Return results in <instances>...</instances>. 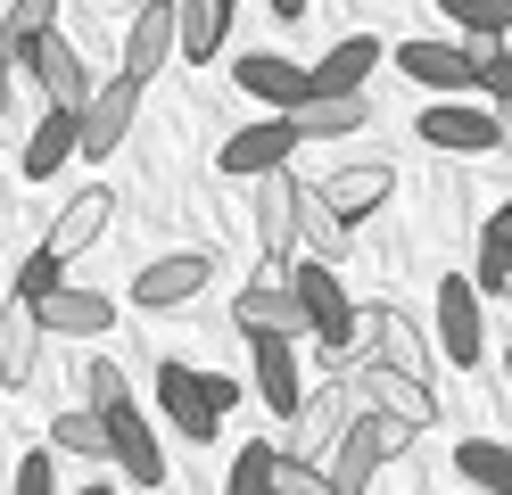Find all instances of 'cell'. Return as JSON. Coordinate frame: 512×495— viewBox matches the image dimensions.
Here are the masks:
<instances>
[{
  "label": "cell",
  "instance_id": "83f0119b",
  "mask_svg": "<svg viewBox=\"0 0 512 495\" xmlns=\"http://www.w3.org/2000/svg\"><path fill=\"white\" fill-rule=\"evenodd\" d=\"M50 454L58 462H108V429H100V413L91 405H67L50 421Z\"/></svg>",
  "mask_w": 512,
  "mask_h": 495
},
{
  "label": "cell",
  "instance_id": "ba28073f",
  "mask_svg": "<svg viewBox=\"0 0 512 495\" xmlns=\"http://www.w3.org/2000/svg\"><path fill=\"white\" fill-rule=\"evenodd\" d=\"M290 297H298V314H306V330L323 347H339L347 339V314H356V297H347V281H339V264H290Z\"/></svg>",
  "mask_w": 512,
  "mask_h": 495
},
{
  "label": "cell",
  "instance_id": "2e32d148",
  "mask_svg": "<svg viewBox=\"0 0 512 495\" xmlns=\"http://www.w3.org/2000/svg\"><path fill=\"white\" fill-rule=\"evenodd\" d=\"M314 190H323V207H331L339 223H364L380 198L397 190V165H389V157H356V165H339V174L314 182Z\"/></svg>",
  "mask_w": 512,
  "mask_h": 495
},
{
  "label": "cell",
  "instance_id": "6da1fadb",
  "mask_svg": "<svg viewBox=\"0 0 512 495\" xmlns=\"http://www.w3.org/2000/svg\"><path fill=\"white\" fill-rule=\"evenodd\" d=\"M405 446H413V429H405L397 413L356 405V413H347V429L331 438V454H323V479H331V495H364V487L380 479V462H397Z\"/></svg>",
  "mask_w": 512,
  "mask_h": 495
},
{
  "label": "cell",
  "instance_id": "7c38bea8",
  "mask_svg": "<svg viewBox=\"0 0 512 495\" xmlns=\"http://www.w3.org/2000/svg\"><path fill=\"white\" fill-rule=\"evenodd\" d=\"M256 240H265V264H273V273L298 256V174H290V165L256 174Z\"/></svg>",
  "mask_w": 512,
  "mask_h": 495
},
{
  "label": "cell",
  "instance_id": "603a6c76",
  "mask_svg": "<svg viewBox=\"0 0 512 495\" xmlns=\"http://www.w3.org/2000/svg\"><path fill=\"white\" fill-rule=\"evenodd\" d=\"M248 355H256V396H265L273 413H290L298 396H306V380H298V347L265 330V339H248Z\"/></svg>",
  "mask_w": 512,
  "mask_h": 495
},
{
  "label": "cell",
  "instance_id": "7402d4cb",
  "mask_svg": "<svg viewBox=\"0 0 512 495\" xmlns=\"http://www.w3.org/2000/svg\"><path fill=\"white\" fill-rule=\"evenodd\" d=\"M42 339L50 330L34 322V297H9V306H0V380H34Z\"/></svg>",
  "mask_w": 512,
  "mask_h": 495
},
{
  "label": "cell",
  "instance_id": "ac0fdd59",
  "mask_svg": "<svg viewBox=\"0 0 512 495\" xmlns=\"http://www.w3.org/2000/svg\"><path fill=\"white\" fill-rule=\"evenodd\" d=\"M166 58H174V0H141L133 25H124V75L149 83Z\"/></svg>",
  "mask_w": 512,
  "mask_h": 495
},
{
  "label": "cell",
  "instance_id": "d4e9b609",
  "mask_svg": "<svg viewBox=\"0 0 512 495\" xmlns=\"http://www.w3.org/2000/svg\"><path fill=\"white\" fill-rule=\"evenodd\" d=\"M232 75H240V91H256V99H273L281 116H290L298 99H306V66H290V58H273V50H248V58L232 66Z\"/></svg>",
  "mask_w": 512,
  "mask_h": 495
},
{
  "label": "cell",
  "instance_id": "7a4b0ae2",
  "mask_svg": "<svg viewBox=\"0 0 512 495\" xmlns=\"http://www.w3.org/2000/svg\"><path fill=\"white\" fill-rule=\"evenodd\" d=\"M331 363H380V372L430 380V339L413 330L405 306H356V314H347V339L331 347Z\"/></svg>",
  "mask_w": 512,
  "mask_h": 495
},
{
  "label": "cell",
  "instance_id": "836d02e7",
  "mask_svg": "<svg viewBox=\"0 0 512 495\" xmlns=\"http://www.w3.org/2000/svg\"><path fill=\"white\" fill-rule=\"evenodd\" d=\"M265 471H273V446L256 438V446L232 454V471H223V495H265Z\"/></svg>",
  "mask_w": 512,
  "mask_h": 495
},
{
  "label": "cell",
  "instance_id": "4316f807",
  "mask_svg": "<svg viewBox=\"0 0 512 495\" xmlns=\"http://www.w3.org/2000/svg\"><path fill=\"white\" fill-rule=\"evenodd\" d=\"M347 231H356V223H339L323 207V190L298 182V248H314V264H347Z\"/></svg>",
  "mask_w": 512,
  "mask_h": 495
},
{
  "label": "cell",
  "instance_id": "cb8c5ba5",
  "mask_svg": "<svg viewBox=\"0 0 512 495\" xmlns=\"http://www.w3.org/2000/svg\"><path fill=\"white\" fill-rule=\"evenodd\" d=\"M232 9L240 0H174V50L182 58H215L223 33H232Z\"/></svg>",
  "mask_w": 512,
  "mask_h": 495
},
{
  "label": "cell",
  "instance_id": "5bb4252c",
  "mask_svg": "<svg viewBox=\"0 0 512 495\" xmlns=\"http://www.w3.org/2000/svg\"><path fill=\"white\" fill-rule=\"evenodd\" d=\"M397 66H405L422 91H446V99H455V91H479V42H405Z\"/></svg>",
  "mask_w": 512,
  "mask_h": 495
},
{
  "label": "cell",
  "instance_id": "30bf717a",
  "mask_svg": "<svg viewBox=\"0 0 512 495\" xmlns=\"http://www.w3.org/2000/svg\"><path fill=\"white\" fill-rule=\"evenodd\" d=\"M438 355L455 363V372H479V355H488V330H479V289L463 273L438 281Z\"/></svg>",
  "mask_w": 512,
  "mask_h": 495
},
{
  "label": "cell",
  "instance_id": "8992f818",
  "mask_svg": "<svg viewBox=\"0 0 512 495\" xmlns=\"http://www.w3.org/2000/svg\"><path fill=\"white\" fill-rule=\"evenodd\" d=\"M422 132L430 149H446V157H496L504 149V116L496 108H471V99H438V108H422Z\"/></svg>",
  "mask_w": 512,
  "mask_h": 495
},
{
  "label": "cell",
  "instance_id": "e575fe53",
  "mask_svg": "<svg viewBox=\"0 0 512 495\" xmlns=\"http://www.w3.org/2000/svg\"><path fill=\"white\" fill-rule=\"evenodd\" d=\"M58 281H67V256H50V248H34V256L17 264V289H9V297H50Z\"/></svg>",
  "mask_w": 512,
  "mask_h": 495
},
{
  "label": "cell",
  "instance_id": "44dd1931",
  "mask_svg": "<svg viewBox=\"0 0 512 495\" xmlns=\"http://www.w3.org/2000/svg\"><path fill=\"white\" fill-rule=\"evenodd\" d=\"M364 116H372L364 91H314V99L290 108V132H298V141H339V132H356Z\"/></svg>",
  "mask_w": 512,
  "mask_h": 495
},
{
  "label": "cell",
  "instance_id": "d6a6232c",
  "mask_svg": "<svg viewBox=\"0 0 512 495\" xmlns=\"http://www.w3.org/2000/svg\"><path fill=\"white\" fill-rule=\"evenodd\" d=\"M83 405H91V413H116V405H133V388H124V372H116L108 355H91V363H83Z\"/></svg>",
  "mask_w": 512,
  "mask_h": 495
},
{
  "label": "cell",
  "instance_id": "8d00e7d4",
  "mask_svg": "<svg viewBox=\"0 0 512 495\" xmlns=\"http://www.w3.org/2000/svg\"><path fill=\"white\" fill-rule=\"evenodd\" d=\"M265 9H273L281 25H290V17H306V0H265Z\"/></svg>",
  "mask_w": 512,
  "mask_h": 495
},
{
  "label": "cell",
  "instance_id": "d590c367",
  "mask_svg": "<svg viewBox=\"0 0 512 495\" xmlns=\"http://www.w3.org/2000/svg\"><path fill=\"white\" fill-rule=\"evenodd\" d=\"M9 495H58V454H50V446H42V454H17Z\"/></svg>",
  "mask_w": 512,
  "mask_h": 495
},
{
  "label": "cell",
  "instance_id": "60d3db41",
  "mask_svg": "<svg viewBox=\"0 0 512 495\" xmlns=\"http://www.w3.org/2000/svg\"><path fill=\"white\" fill-rule=\"evenodd\" d=\"M124 9H141V0H124Z\"/></svg>",
  "mask_w": 512,
  "mask_h": 495
},
{
  "label": "cell",
  "instance_id": "9a60e30c",
  "mask_svg": "<svg viewBox=\"0 0 512 495\" xmlns=\"http://www.w3.org/2000/svg\"><path fill=\"white\" fill-rule=\"evenodd\" d=\"M232 330H240V339H265V330H273V339H298V330H306V314H298L290 281H281V273L248 281V289L232 297Z\"/></svg>",
  "mask_w": 512,
  "mask_h": 495
},
{
  "label": "cell",
  "instance_id": "74e56055",
  "mask_svg": "<svg viewBox=\"0 0 512 495\" xmlns=\"http://www.w3.org/2000/svg\"><path fill=\"white\" fill-rule=\"evenodd\" d=\"M0 132H9V75H0Z\"/></svg>",
  "mask_w": 512,
  "mask_h": 495
},
{
  "label": "cell",
  "instance_id": "f546056e",
  "mask_svg": "<svg viewBox=\"0 0 512 495\" xmlns=\"http://www.w3.org/2000/svg\"><path fill=\"white\" fill-rule=\"evenodd\" d=\"M455 471H463L471 487H504V479H512V454H504V438H463V446H455Z\"/></svg>",
  "mask_w": 512,
  "mask_h": 495
},
{
  "label": "cell",
  "instance_id": "277c9868",
  "mask_svg": "<svg viewBox=\"0 0 512 495\" xmlns=\"http://www.w3.org/2000/svg\"><path fill=\"white\" fill-rule=\"evenodd\" d=\"M347 413H356V388H347V380H331V388H306L298 405L281 413L290 429H281V446H273V454H306V462H323V454H331V438L347 429Z\"/></svg>",
  "mask_w": 512,
  "mask_h": 495
},
{
  "label": "cell",
  "instance_id": "ab89813d",
  "mask_svg": "<svg viewBox=\"0 0 512 495\" xmlns=\"http://www.w3.org/2000/svg\"><path fill=\"white\" fill-rule=\"evenodd\" d=\"M471 495H504V487H471Z\"/></svg>",
  "mask_w": 512,
  "mask_h": 495
},
{
  "label": "cell",
  "instance_id": "9c48e42d",
  "mask_svg": "<svg viewBox=\"0 0 512 495\" xmlns=\"http://www.w3.org/2000/svg\"><path fill=\"white\" fill-rule=\"evenodd\" d=\"M290 157H298L290 116H265V124H240L232 141L215 149V174L223 182H256V174H273V165H290Z\"/></svg>",
  "mask_w": 512,
  "mask_h": 495
},
{
  "label": "cell",
  "instance_id": "ffe728a7",
  "mask_svg": "<svg viewBox=\"0 0 512 495\" xmlns=\"http://www.w3.org/2000/svg\"><path fill=\"white\" fill-rule=\"evenodd\" d=\"M67 157H75V108H42V124L25 132V149H17L25 182H58V174H67Z\"/></svg>",
  "mask_w": 512,
  "mask_h": 495
},
{
  "label": "cell",
  "instance_id": "4dcf8cb0",
  "mask_svg": "<svg viewBox=\"0 0 512 495\" xmlns=\"http://www.w3.org/2000/svg\"><path fill=\"white\" fill-rule=\"evenodd\" d=\"M446 17H455L471 42H504V25H512V0H438Z\"/></svg>",
  "mask_w": 512,
  "mask_h": 495
},
{
  "label": "cell",
  "instance_id": "f35d334b",
  "mask_svg": "<svg viewBox=\"0 0 512 495\" xmlns=\"http://www.w3.org/2000/svg\"><path fill=\"white\" fill-rule=\"evenodd\" d=\"M75 495H116V487H100V479H83V487H75Z\"/></svg>",
  "mask_w": 512,
  "mask_h": 495
},
{
  "label": "cell",
  "instance_id": "f1b7e54d",
  "mask_svg": "<svg viewBox=\"0 0 512 495\" xmlns=\"http://www.w3.org/2000/svg\"><path fill=\"white\" fill-rule=\"evenodd\" d=\"M479 297H504V281H512V215L496 207L488 215V231H479V273H463Z\"/></svg>",
  "mask_w": 512,
  "mask_h": 495
},
{
  "label": "cell",
  "instance_id": "1f68e13d",
  "mask_svg": "<svg viewBox=\"0 0 512 495\" xmlns=\"http://www.w3.org/2000/svg\"><path fill=\"white\" fill-rule=\"evenodd\" d=\"M265 495H331V479H323V462H306V454H273Z\"/></svg>",
  "mask_w": 512,
  "mask_h": 495
},
{
  "label": "cell",
  "instance_id": "d6986e66",
  "mask_svg": "<svg viewBox=\"0 0 512 495\" xmlns=\"http://www.w3.org/2000/svg\"><path fill=\"white\" fill-rule=\"evenodd\" d=\"M108 215H116V198H108L100 182H83V190L67 198V207L50 215V240H42V248H50V256H83V248L108 231Z\"/></svg>",
  "mask_w": 512,
  "mask_h": 495
},
{
  "label": "cell",
  "instance_id": "484cf974",
  "mask_svg": "<svg viewBox=\"0 0 512 495\" xmlns=\"http://www.w3.org/2000/svg\"><path fill=\"white\" fill-rule=\"evenodd\" d=\"M372 66H380V42H372V33H347L323 66H306V99H314V91H364Z\"/></svg>",
  "mask_w": 512,
  "mask_h": 495
},
{
  "label": "cell",
  "instance_id": "52a82bcc",
  "mask_svg": "<svg viewBox=\"0 0 512 495\" xmlns=\"http://www.w3.org/2000/svg\"><path fill=\"white\" fill-rule=\"evenodd\" d=\"M207 281H215V256L174 248V256H157V264L133 273V306L141 314H174V306H190V297H207Z\"/></svg>",
  "mask_w": 512,
  "mask_h": 495
},
{
  "label": "cell",
  "instance_id": "8fae6325",
  "mask_svg": "<svg viewBox=\"0 0 512 495\" xmlns=\"http://www.w3.org/2000/svg\"><path fill=\"white\" fill-rule=\"evenodd\" d=\"M100 429H108V462L133 487H166V446H157V429H149V413L141 405H116V413H100Z\"/></svg>",
  "mask_w": 512,
  "mask_h": 495
},
{
  "label": "cell",
  "instance_id": "5b68a950",
  "mask_svg": "<svg viewBox=\"0 0 512 495\" xmlns=\"http://www.w3.org/2000/svg\"><path fill=\"white\" fill-rule=\"evenodd\" d=\"M133 108H141V83H133V75H100L91 99L75 108V149H83V157H116L124 132H133Z\"/></svg>",
  "mask_w": 512,
  "mask_h": 495
},
{
  "label": "cell",
  "instance_id": "4fadbf2b",
  "mask_svg": "<svg viewBox=\"0 0 512 495\" xmlns=\"http://www.w3.org/2000/svg\"><path fill=\"white\" fill-rule=\"evenodd\" d=\"M25 75H34L42 83V99H50V108H83V99H91V83H100V75H91V66H83V50L67 42V33H42V42H34V58H25Z\"/></svg>",
  "mask_w": 512,
  "mask_h": 495
},
{
  "label": "cell",
  "instance_id": "e0dca14e",
  "mask_svg": "<svg viewBox=\"0 0 512 495\" xmlns=\"http://www.w3.org/2000/svg\"><path fill=\"white\" fill-rule=\"evenodd\" d=\"M34 322H42V330H67V339H100V330L116 322V297H100V289H75V281H58L50 297H34Z\"/></svg>",
  "mask_w": 512,
  "mask_h": 495
},
{
  "label": "cell",
  "instance_id": "3957f363",
  "mask_svg": "<svg viewBox=\"0 0 512 495\" xmlns=\"http://www.w3.org/2000/svg\"><path fill=\"white\" fill-rule=\"evenodd\" d=\"M157 405H166V421L182 429V438H215L223 421H232L240 388L223 372H190V363H157Z\"/></svg>",
  "mask_w": 512,
  "mask_h": 495
}]
</instances>
